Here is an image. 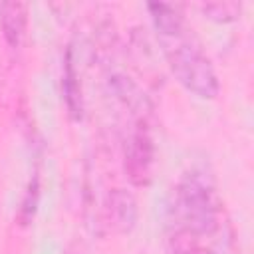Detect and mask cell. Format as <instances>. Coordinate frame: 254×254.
I'll use <instances>...</instances> for the list:
<instances>
[{
  "label": "cell",
  "mask_w": 254,
  "mask_h": 254,
  "mask_svg": "<svg viewBox=\"0 0 254 254\" xmlns=\"http://www.w3.org/2000/svg\"><path fill=\"white\" fill-rule=\"evenodd\" d=\"M28 26V4L24 2H2L0 4V28L10 48H20L26 38Z\"/></svg>",
  "instance_id": "5"
},
{
  "label": "cell",
  "mask_w": 254,
  "mask_h": 254,
  "mask_svg": "<svg viewBox=\"0 0 254 254\" xmlns=\"http://www.w3.org/2000/svg\"><path fill=\"white\" fill-rule=\"evenodd\" d=\"M171 230L206 244L222 230V198L212 173L194 165L183 173L169 208Z\"/></svg>",
  "instance_id": "2"
},
{
  "label": "cell",
  "mask_w": 254,
  "mask_h": 254,
  "mask_svg": "<svg viewBox=\"0 0 254 254\" xmlns=\"http://www.w3.org/2000/svg\"><path fill=\"white\" fill-rule=\"evenodd\" d=\"M169 244H171V254H214V250L206 246L204 242L190 238L177 230H171Z\"/></svg>",
  "instance_id": "7"
},
{
  "label": "cell",
  "mask_w": 254,
  "mask_h": 254,
  "mask_svg": "<svg viewBox=\"0 0 254 254\" xmlns=\"http://www.w3.org/2000/svg\"><path fill=\"white\" fill-rule=\"evenodd\" d=\"M204 16L214 22H234L240 16V4L236 2H216V4H202L200 6Z\"/></svg>",
  "instance_id": "9"
},
{
  "label": "cell",
  "mask_w": 254,
  "mask_h": 254,
  "mask_svg": "<svg viewBox=\"0 0 254 254\" xmlns=\"http://www.w3.org/2000/svg\"><path fill=\"white\" fill-rule=\"evenodd\" d=\"M125 175L135 187H147L155 169V141L147 119H137L123 145Z\"/></svg>",
  "instance_id": "3"
},
{
  "label": "cell",
  "mask_w": 254,
  "mask_h": 254,
  "mask_svg": "<svg viewBox=\"0 0 254 254\" xmlns=\"http://www.w3.org/2000/svg\"><path fill=\"white\" fill-rule=\"evenodd\" d=\"M147 10L175 79L192 95L214 99L220 91L216 71L179 8L171 4H147Z\"/></svg>",
  "instance_id": "1"
},
{
  "label": "cell",
  "mask_w": 254,
  "mask_h": 254,
  "mask_svg": "<svg viewBox=\"0 0 254 254\" xmlns=\"http://www.w3.org/2000/svg\"><path fill=\"white\" fill-rule=\"evenodd\" d=\"M62 95L65 101V107L71 115V119H81L83 115V93H81V81L79 71L75 67L73 50L67 48L64 56V73H62Z\"/></svg>",
  "instance_id": "6"
},
{
  "label": "cell",
  "mask_w": 254,
  "mask_h": 254,
  "mask_svg": "<svg viewBox=\"0 0 254 254\" xmlns=\"http://www.w3.org/2000/svg\"><path fill=\"white\" fill-rule=\"evenodd\" d=\"M105 214H107L109 226H113L117 232H131L139 216L135 196L125 189L109 190L105 200Z\"/></svg>",
  "instance_id": "4"
},
{
  "label": "cell",
  "mask_w": 254,
  "mask_h": 254,
  "mask_svg": "<svg viewBox=\"0 0 254 254\" xmlns=\"http://www.w3.org/2000/svg\"><path fill=\"white\" fill-rule=\"evenodd\" d=\"M38 196H40V175L38 171H34L28 187H26V192H24V198L20 202V210H18V220L22 224H28L36 212V204H38Z\"/></svg>",
  "instance_id": "8"
}]
</instances>
